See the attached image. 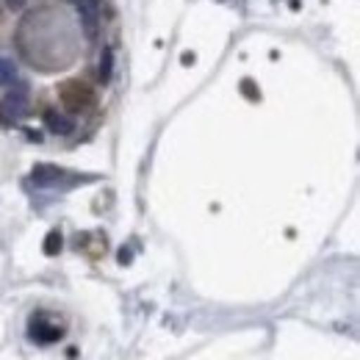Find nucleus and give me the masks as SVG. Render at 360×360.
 Returning <instances> with one entry per match:
<instances>
[{"label":"nucleus","mask_w":360,"mask_h":360,"mask_svg":"<svg viewBox=\"0 0 360 360\" xmlns=\"http://www.w3.org/2000/svg\"><path fill=\"white\" fill-rule=\"evenodd\" d=\"M31 178H34L37 186H42V188H53V186H61L67 180V172L58 169V167H53V164H37Z\"/></svg>","instance_id":"obj_4"},{"label":"nucleus","mask_w":360,"mask_h":360,"mask_svg":"<svg viewBox=\"0 0 360 360\" xmlns=\"http://www.w3.org/2000/svg\"><path fill=\"white\" fill-rule=\"evenodd\" d=\"M25 3H28V0H6V6H8L11 11H20V8H25Z\"/></svg>","instance_id":"obj_9"},{"label":"nucleus","mask_w":360,"mask_h":360,"mask_svg":"<svg viewBox=\"0 0 360 360\" xmlns=\"http://www.w3.org/2000/svg\"><path fill=\"white\" fill-rule=\"evenodd\" d=\"M244 91H247V94H250V97H255V100H258V94H255V91H252V84H250V81H244Z\"/></svg>","instance_id":"obj_10"},{"label":"nucleus","mask_w":360,"mask_h":360,"mask_svg":"<svg viewBox=\"0 0 360 360\" xmlns=\"http://www.w3.org/2000/svg\"><path fill=\"white\" fill-rule=\"evenodd\" d=\"M111 70H114V53H111V50H103L100 67H97V78H100L103 84H108V81H111Z\"/></svg>","instance_id":"obj_7"},{"label":"nucleus","mask_w":360,"mask_h":360,"mask_svg":"<svg viewBox=\"0 0 360 360\" xmlns=\"http://www.w3.org/2000/svg\"><path fill=\"white\" fill-rule=\"evenodd\" d=\"M45 125H47V131L56 136H70L75 131V120L67 117V114H61V111H47Z\"/></svg>","instance_id":"obj_5"},{"label":"nucleus","mask_w":360,"mask_h":360,"mask_svg":"<svg viewBox=\"0 0 360 360\" xmlns=\"http://www.w3.org/2000/svg\"><path fill=\"white\" fill-rule=\"evenodd\" d=\"M28 114V91L25 86L6 91V97L0 100V122L3 125H14Z\"/></svg>","instance_id":"obj_1"},{"label":"nucleus","mask_w":360,"mask_h":360,"mask_svg":"<svg viewBox=\"0 0 360 360\" xmlns=\"http://www.w3.org/2000/svg\"><path fill=\"white\" fill-rule=\"evenodd\" d=\"M61 247H64V238H61V233L58 230H50L45 238V255H58L61 252Z\"/></svg>","instance_id":"obj_8"},{"label":"nucleus","mask_w":360,"mask_h":360,"mask_svg":"<svg viewBox=\"0 0 360 360\" xmlns=\"http://www.w3.org/2000/svg\"><path fill=\"white\" fill-rule=\"evenodd\" d=\"M120 261H122V264H128V261H131V252H125V250H122V252H120Z\"/></svg>","instance_id":"obj_11"},{"label":"nucleus","mask_w":360,"mask_h":360,"mask_svg":"<svg viewBox=\"0 0 360 360\" xmlns=\"http://www.w3.org/2000/svg\"><path fill=\"white\" fill-rule=\"evenodd\" d=\"M81 17V25L86 28V37H94L97 22H100V0H72Z\"/></svg>","instance_id":"obj_3"},{"label":"nucleus","mask_w":360,"mask_h":360,"mask_svg":"<svg viewBox=\"0 0 360 360\" xmlns=\"http://www.w3.org/2000/svg\"><path fill=\"white\" fill-rule=\"evenodd\" d=\"M17 78H20V70H17L14 58L0 56V86H14Z\"/></svg>","instance_id":"obj_6"},{"label":"nucleus","mask_w":360,"mask_h":360,"mask_svg":"<svg viewBox=\"0 0 360 360\" xmlns=\"http://www.w3.org/2000/svg\"><path fill=\"white\" fill-rule=\"evenodd\" d=\"M28 335H31V341H37V344H53V341H58L61 335H64V330L58 327V324H47L45 319L39 316H34L31 319V327H28Z\"/></svg>","instance_id":"obj_2"}]
</instances>
